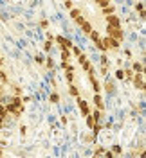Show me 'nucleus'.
Instances as JSON below:
<instances>
[{
  "label": "nucleus",
  "mask_w": 146,
  "mask_h": 158,
  "mask_svg": "<svg viewBox=\"0 0 146 158\" xmlns=\"http://www.w3.org/2000/svg\"><path fill=\"white\" fill-rule=\"evenodd\" d=\"M107 32H108V36L116 38L117 41H121V40L125 38V32L119 29V27H112V25H108V27H107Z\"/></svg>",
  "instance_id": "1"
},
{
  "label": "nucleus",
  "mask_w": 146,
  "mask_h": 158,
  "mask_svg": "<svg viewBox=\"0 0 146 158\" xmlns=\"http://www.w3.org/2000/svg\"><path fill=\"white\" fill-rule=\"evenodd\" d=\"M101 43L105 45V49H119V41L116 38H112V36H107L105 40H101Z\"/></svg>",
  "instance_id": "2"
},
{
  "label": "nucleus",
  "mask_w": 146,
  "mask_h": 158,
  "mask_svg": "<svg viewBox=\"0 0 146 158\" xmlns=\"http://www.w3.org/2000/svg\"><path fill=\"white\" fill-rule=\"evenodd\" d=\"M134 83H135V86L139 90L144 88V79H143V72H137L135 76H134Z\"/></svg>",
  "instance_id": "3"
},
{
  "label": "nucleus",
  "mask_w": 146,
  "mask_h": 158,
  "mask_svg": "<svg viewBox=\"0 0 146 158\" xmlns=\"http://www.w3.org/2000/svg\"><path fill=\"white\" fill-rule=\"evenodd\" d=\"M107 22H108V25H112V27H119V25H121L119 18H117L114 13H112V15H107Z\"/></svg>",
  "instance_id": "4"
},
{
  "label": "nucleus",
  "mask_w": 146,
  "mask_h": 158,
  "mask_svg": "<svg viewBox=\"0 0 146 158\" xmlns=\"http://www.w3.org/2000/svg\"><path fill=\"white\" fill-rule=\"evenodd\" d=\"M78 104H79L81 113H83V115H88V104H87V101H83V99L78 97Z\"/></svg>",
  "instance_id": "5"
},
{
  "label": "nucleus",
  "mask_w": 146,
  "mask_h": 158,
  "mask_svg": "<svg viewBox=\"0 0 146 158\" xmlns=\"http://www.w3.org/2000/svg\"><path fill=\"white\" fill-rule=\"evenodd\" d=\"M58 43L60 45H61V49H63V47H65V49H69V47H70V45H72V43H70V41H69V40H65L63 38V36H58Z\"/></svg>",
  "instance_id": "6"
},
{
  "label": "nucleus",
  "mask_w": 146,
  "mask_h": 158,
  "mask_svg": "<svg viewBox=\"0 0 146 158\" xmlns=\"http://www.w3.org/2000/svg\"><path fill=\"white\" fill-rule=\"evenodd\" d=\"M94 102H96L97 110H103V108H105V104H103V99H101V95H99V94H96V95H94Z\"/></svg>",
  "instance_id": "7"
},
{
  "label": "nucleus",
  "mask_w": 146,
  "mask_h": 158,
  "mask_svg": "<svg viewBox=\"0 0 146 158\" xmlns=\"http://www.w3.org/2000/svg\"><path fill=\"white\" fill-rule=\"evenodd\" d=\"M101 11H103V15H112V13L116 11V7H114L112 4H108V6H103V7H101Z\"/></svg>",
  "instance_id": "8"
},
{
  "label": "nucleus",
  "mask_w": 146,
  "mask_h": 158,
  "mask_svg": "<svg viewBox=\"0 0 146 158\" xmlns=\"http://www.w3.org/2000/svg\"><path fill=\"white\" fill-rule=\"evenodd\" d=\"M81 31H83L85 34H88V32L92 31V25H90L88 22H83V23H81Z\"/></svg>",
  "instance_id": "9"
},
{
  "label": "nucleus",
  "mask_w": 146,
  "mask_h": 158,
  "mask_svg": "<svg viewBox=\"0 0 146 158\" xmlns=\"http://www.w3.org/2000/svg\"><path fill=\"white\" fill-rule=\"evenodd\" d=\"M90 83H92V86H94V90H96V92H99V90H101V86H99V83H97V79L94 77L92 74H90Z\"/></svg>",
  "instance_id": "10"
},
{
  "label": "nucleus",
  "mask_w": 146,
  "mask_h": 158,
  "mask_svg": "<svg viewBox=\"0 0 146 158\" xmlns=\"http://www.w3.org/2000/svg\"><path fill=\"white\" fill-rule=\"evenodd\" d=\"M87 117V126L88 128H94V124H96V118L92 117V115H85Z\"/></svg>",
  "instance_id": "11"
},
{
  "label": "nucleus",
  "mask_w": 146,
  "mask_h": 158,
  "mask_svg": "<svg viewBox=\"0 0 146 158\" xmlns=\"http://www.w3.org/2000/svg\"><path fill=\"white\" fill-rule=\"evenodd\" d=\"M61 58H63V63H67L69 61V58H70V52H69L65 47H63V50H61Z\"/></svg>",
  "instance_id": "12"
},
{
  "label": "nucleus",
  "mask_w": 146,
  "mask_h": 158,
  "mask_svg": "<svg viewBox=\"0 0 146 158\" xmlns=\"http://www.w3.org/2000/svg\"><path fill=\"white\" fill-rule=\"evenodd\" d=\"M88 36H90V38L94 40V41H99V40H101L99 32H96V31H90V32H88Z\"/></svg>",
  "instance_id": "13"
},
{
  "label": "nucleus",
  "mask_w": 146,
  "mask_h": 158,
  "mask_svg": "<svg viewBox=\"0 0 146 158\" xmlns=\"http://www.w3.org/2000/svg\"><path fill=\"white\" fill-rule=\"evenodd\" d=\"M81 65H83V69H85V70H88V72H92V65H90V61H87V59H85V61H83Z\"/></svg>",
  "instance_id": "14"
},
{
  "label": "nucleus",
  "mask_w": 146,
  "mask_h": 158,
  "mask_svg": "<svg viewBox=\"0 0 146 158\" xmlns=\"http://www.w3.org/2000/svg\"><path fill=\"white\" fill-rule=\"evenodd\" d=\"M96 4L103 7V6H108V4H110V0H96Z\"/></svg>",
  "instance_id": "15"
},
{
  "label": "nucleus",
  "mask_w": 146,
  "mask_h": 158,
  "mask_svg": "<svg viewBox=\"0 0 146 158\" xmlns=\"http://www.w3.org/2000/svg\"><path fill=\"white\" fill-rule=\"evenodd\" d=\"M79 15H81V13H79L78 9H70V16H72V18H76V16H79Z\"/></svg>",
  "instance_id": "16"
},
{
  "label": "nucleus",
  "mask_w": 146,
  "mask_h": 158,
  "mask_svg": "<svg viewBox=\"0 0 146 158\" xmlns=\"http://www.w3.org/2000/svg\"><path fill=\"white\" fill-rule=\"evenodd\" d=\"M96 47H97V49H99V50H103V52L107 50V49H105V45L101 43V40H99V41H96Z\"/></svg>",
  "instance_id": "17"
},
{
  "label": "nucleus",
  "mask_w": 146,
  "mask_h": 158,
  "mask_svg": "<svg viewBox=\"0 0 146 158\" xmlns=\"http://www.w3.org/2000/svg\"><path fill=\"white\" fill-rule=\"evenodd\" d=\"M134 70H135V72H143V65H141V63H135V65H134Z\"/></svg>",
  "instance_id": "18"
},
{
  "label": "nucleus",
  "mask_w": 146,
  "mask_h": 158,
  "mask_svg": "<svg viewBox=\"0 0 146 158\" xmlns=\"http://www.w3.org/2000/svg\"><path fill=\"white\" fill-rule=\"evenodd\" d=\"M76 23H78V25H81V23H83V22H85V18H83V16H81V15H79V16H76Z\"/></svg>",
  "instance_id": "19"
},
{
  "label": "nucleus",
  "mask_w": 146,
  "mask_h": 158,
  "mask_svg": "<svg viewBox=\"0 0 146 158\" xmlns=\"http://www.w3.org/2000/svg\"><path fill=\"white\" fill-rule=\"evenodd\" d=\"M70 94H72V95H78V88H76V86H74V85H70Z\"/></svg>",
  "instance_id": "20"
},
{
  "label": "nucleus",
  "mask_w": 146,
  "mask_h": 158,
  "mask_svg": "<svg viewBox=\"0 0 146 158\" xmlns=\"http://www.w3.org/2000/svg\"><path fill=\"white\" fill-rule=\"evenodd\" d=\"M125 77L132 79V77H134V72H132V70H126V72H125Z\"/></svg>",
  "instance_id": "21"
},
{
  "label": "nucleus",
  "mask_w": 146,
  "mask_h": 158,
  "mask_svg": "<svg viewBox=\"0 0 146 158\" xmlns=\"http://www.w3.org/2000/svg\"><path fill=\"white\" fill-rule=\"evenodd\" d=\"M92 117L96 118V120H99V118H101V113H99V110H97V111H94V113H92Z\"/></svg>",
  "instance_id": "22"
},
{
  "label": "nucleus",
  "mask_w": 146,
  "mask_h": 158,
  "mask_svg": "<svg viewBox=\"0 0 146 158\" xmlns=\"http://www.w3.org/2000/svg\"><path fill=\"white\" fill-rule=\"evenodd\" d=\"M51 102H58V94H52L51 95Z\"/></svg>",
  "instance_id": "23"
},
{
  "label": "nucleus",
  "mask_w": 146,
  "mask_h": 158,
  "mask_svg": "<svg viewBox=\"0 0 146 158\" xmlns=\"http://www.w3.org/2000/svg\"><path fill=\"white\" fill-rule=\"evenodd\" d=\"M105 86H107V90H108V92H112V90H114V86H112V83H108V81H107V85H105Z\"/></svg>",
  "instance_id": "24"
},
{
  "label": "nucleus",
  "mask_w": 146,
  "mask_h": 158,
  "mask_svg": "<svg viewBox=\"0 0 146 158\" xmlns=\"http://www.w3.org/2000/svg\"><path fill=\"white\" fill-rule=\"evenodd\" d=\"M117 77L123 79V77H125V72H123V70H119V72H117Z\"/></svg>",
  "instance_id": "25"
},
{
  "label": "nucleus",
  "mask_w": 146,
  "mask_h": 158,
  "mask_svg": "<svg viewBox=\"0 0 146 158\" xmlns=\"http://www.w3.org/2000/svg\"><path fill=\"white\" fill-rule=\"evenodd\" d=\"M65 6H67L69 9H72V2H70V0H65Z\"/></svg>",
  "instance_id": "26"
},
{
  "label": "nucleus",
  "mask_w": 146,
  "mask_h": 158,
  "mask_svg": "<svg viewBox=\"0 0 146 158\" xmlns=\"http://www.w3.org/2000/svg\"><path fill=\"white\" fill-rule=\"evenodd\" d=\"M0 79H2V81H4V83H6V81H7V77H6V74H4V72H0Z\"/></svg>",
  "instance_id": "27"
},
{
  "label": "nucleus",
  "mask_w": 146,
  "mask_h": 158,
  "mask_svg": "<svg viewBox=\"0 0 146 158\" xmlns=\"http://www.w3.org/2000/svg\"><path fill=\"white\" fill-rule=\"evenodd\" d=\"M4 111H6V108H4V106L0 104V113H4Z\"/></svg>",
  "instance_id": "28"
},
{
  "label": "nucleus",
  "mask_w": 146,
  "mask_h": 158,
  "mask_svg": "<svg viewBox=\"0 0 146 158\" xmlns=\"http://www.w3.org/2000/svg\"><path fill=\"white\" fill-rule=\"evenodd\" d=\"M0 65H2V58H0Z\"/></svg>",
  "instance_id": "29"
},
{
  "label": "nucleus",
  "mask_w": 146,
  "mask_h": 158,
  "mask_svg": "<svg viewBox=\"0 0 146 158\" xmlns=\"http://www.w3.org/2000/svg\"><path fill=\"white\" fill-rule=\"evenodd\" d=\"M0 101H2V97H0Z\"/></svg>",
  "instance_id": "30"
}]
</instances>
